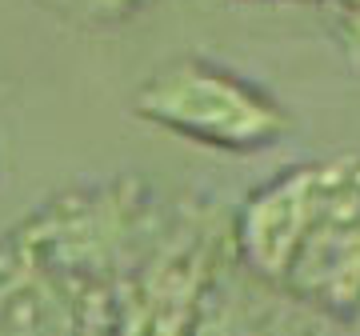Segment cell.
Segmentation results:
<instances>
[{"label":"cell","mask_w":360,"mask_h":336,"mask_svg":"<svg viewBox=\"0 0 360 336\" xmlns=\"http://www.w3.org/2000/svg\"><path fill=\"white\" fill-rule=\"evenodd\" d=\"M141 112L212 148H260L284 129V117L260 92L200 60L160 72L141 92Z\"/></svg>","instance_id":"obj_1"}]
</instances>
